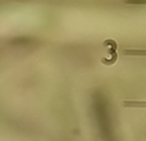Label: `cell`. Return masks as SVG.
<instances>
[{
    "label": "cell",
    "mask_w": 146,
    "mask_h": 141,
    "mask_svg": "<svg viewBox=\"0 0 146 141\" xmlns=\"http://www.w3.org/2000/svg\"><path fill=\"white\" fill-rule=\"evenodd\" d=\"M127 4H146V0H126Z\"/></svg>",
    "instance_id": "6da1fadb"
}]
</instances>
